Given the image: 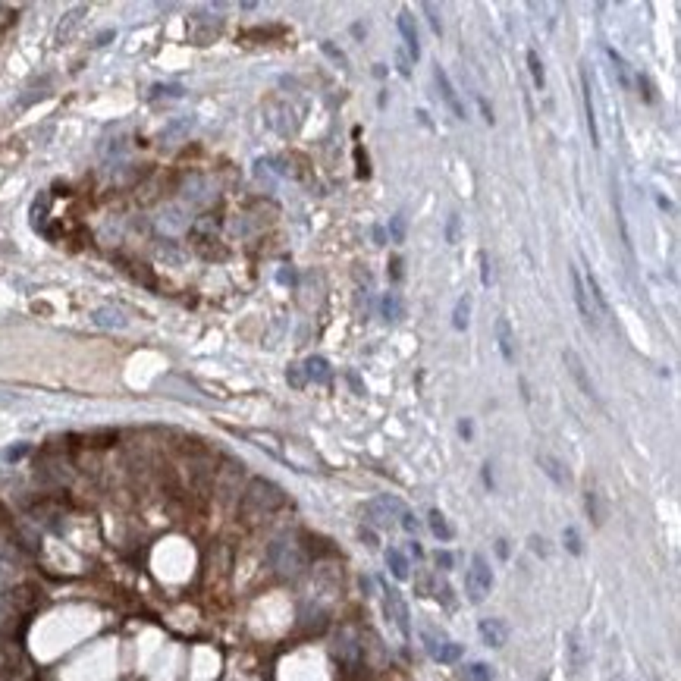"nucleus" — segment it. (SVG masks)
<instances>
[{"label":"nucleus","mask_w":681,"mask_h":681,"mask_svg":"<svg viewBox=\"0 0 681 681\" xmlns=\"http://www.w3.org/2000/svg\"><path fill=\"white\" fill-rule=\"evenodd\" d=\"M484 484L493 490V468H490V465H484Z\"/></svg>","instance_id":"de8ad7c7"},{"label":"nucleus","mask_w":681,"mask_h":681,"mask_svg":"<svg viewBox=\"0 0 681 681\" xmlns=\"http://www.w3.org/2000/svg\"><path fill=\"white\" fill-rule=\"evenodd\" d=\"M562 540H565V550H569L571 556H581L584 546H581V534H578L575 528H565V531H562Z\"/></svg>","instance_id":"2f4dec72"},{"label":"nucleus","mask_w":681,"mask_h":681,"mask_svg":"<svg viewBox=\"0 0 681 681\" xmlns=\"http://www.w3.org/2000/svg\"><path fill=\"white\" fill-rule=\"evenodd\" d=\"M478 634H480V644H487L490 650H499V647H505V641H509V625H505L503 619H480Z\"/></svg>","instance_id":"9b49d317"},{"label":"nucleus","mask_w":681,"mask_h":681,"mask_svg":"<svg viewBox=\"0 0 681 681\" xmlns=\"http://www.w3.org/2000/svg\"><path fill=\"white\" fill-rule=\"evenodd\" d=\"M286 377H289V383H292L295 389H301V387H305V371H301V364H289Z\"/></svg>","instance_id":"e433bc0d"},{"label":"nucleus","mask_w":681,"mask_h":681,"mask_svg":"<svg viewBox=\"0 0 681 681\" xmlns=\"http://www.w3.org/2000/svg\"><path fill=\"white\" fill-rule=\"evenodd\" d=\"M301 371H305V377L314 383H330V377H333V371H330V361L321 358V355H311L305 364H301Z\"/></svg>","instance_id":"dca6fc26"},{"label":"nucleus","mask_w":681,"mask_h":681,"mask_svg":"<svg viewBox=\"0 0 681 681\" xmlns=\"http://www.w3.org/2000/svg\"><path fill=\"white\" fill-rule=\"evenodd\" d=\"M459 437L465 439V443L474 437V424H471V418H462V421H459Z\"/></svg>","instance_id":"ea45409f"},{"label":"nucleus","mask_w":681,"mask_h":681,"mask_svg":"<svg viewBox=\"0 0 681 681\" xmlns=\"http://www.w3.org/2000/svg\"><path fill=\"white\" fill-rule=\"evenodd\" d=\"M587 515H590V521L600 528L603 524V518H606V512H603V503H600V493H594V490H587Z\"/></svg>","instance_id":"c85d7f7f"},{"label":"nucleus","mask_w":681,"mask_h":681,"mask_svg":"<svg viewBox=\"0 0 681 681\" xmlns=\"http://www.w3.org/2000/svg\"><path fill=\"white\" fill-rule=\"evenodd\" d=\"M361 537H364L371 546H377V537H373V531H364V528H361Z\"/></svg>","instance_id":"8fccbe9b"},{"label":"nucleus","mask_w":681,"mask_h":681,"mask_svg":"<svg viewBox=\"0 0 681 681\" xmlns=\"http://www.w3.org/2000/svg\"><path fill=\"white\" fill-rule=\"evenodd\" d=\"M452 562H455V559H452V553H446V550H439V553H437V569L449 571V569H452Z\"/></svg>","instance_id":"79ce46f5"},{"label":"nucleus","mask_w":681,"mask_h":681,"mask_svg":"<svg viewBox=\"0 0 681 681\" xmlns=\"http://www.w3.org/2000/svg\"><path fill=\"white\" fill-rule=\"evenodd\" d=\"M283 505H286V493L274 480L255 478L242 490V518H249V521H261V518L280 512Z\"/></svg>","instance_id":"f257e3e1"},{"label":"nucleus","mask_w":681,"mask_h":681,"mask_svg":"<svg viewBox=\"0 0 681 681\" xmlns=\"http://www.w3.org/2000/svg\"><path fill=\"white\" fill-rule=\"evenodd\" d=\"M496 553H499V559H509V544H505V540H499V544H496Z\"/></svg>","instance_id":"49530a36"},{"label":"nucleus","mask_w":681,"mask_h":681,"mask_svg":"<svg viewBox=\"0 0 681 681\" xmlns=\"http://www.w3.org/2000/svg\"><path fill=\"white\" fill-rule=\"evenodd\" d=\"M151 98H183V88L179 85H158V88H151Z\"/></svg>","instance_id":"f704fd0d"},{"label":"nucleus","mask_w":681,"mask_h":681,"mask_svg":"<svg viewBox=\"0 0 681 681\" xmlns=\"http://www.w3.org/2000/svg\"><path fill=\"white\" fill-rule=\"evenodd\" d=\"M245 437L255 439V446L267 449L270 455H276V459H286V455H283V449H280V439H276L274 433H267V430H245Z\"/></svg>","instance_id":"aec40b11"},{"label":"nucleus","mask_w":681,"mask_h":681,"mask_svg":"<svg viewBox=\"0 0 681 681\" xmlns=\"http://www.w3.org/2000/svg\"><path fill=\"white\" fill-rule=\"evenodd\" d=\"M468 321H471V295H462L452 311V327L462 333V330H468Z\"/></svg>","instance_id":"412c9836"},{"label":"nucleus","mask_w":681,"mask_h":681,"mask_svg":"<svg viewBox=\"0 0 681 681\" xmlns=\"http://www.w3.org/2000/svg\"><path fill=\"white\" fill-rule=\"evenodd\" d=\"M389 276H393L396 283L402 280V258H389Z\"/></svg>","instance_id":"37998d69"},{"label":"nucleus","mask_w":681,"mask_h":681,"mask_svg":"<svg viewBox=\"0 0 681 681\" xmlns=\"http://www.w3.org/2000/svg\"><path fill=\"white\" fill-rule=\"evenodd\" d=\"M396 28H399L402 41H405L408 47V57L418 60L421 57V41H418V26H414V16L408 13V10H402L399 16H396Z\"/></svg>","instance_id":"f8f14e48"},{"label":"nucleus","mask_w":681,"mask_h":681,"mask_svg":"<svg viewBox=\"0 0 681 681\" xmlns=\"http://www.w3.org/2000/svg\"><path fill=\"white\" fill-rule=\"evenodd\" d=\"M22 452H26V446H16V449H10V452H7V459H19Z\"/></svg>","instance_id":"3c124183"},{"label":"nucleus","mask_w":681,"mask_h":681,"mask_svg":"<svg viewBox=\"0 0 681 681\" xmlns=\"http://www.w3.org/2000/svg\"><path fill=\"white\" fill-rule=\"evenodd\" d=\"M380 308H383V317H387V321H399V317H402V301H399V295H396V292L383 295Z\"/></svg>","instance_id":"bb28decb"},{"label":"nucleus","mask_w":681,"mask_h":681,"mask_svg":"<svg viewBox=\"0 0 681 681\" xmlns=\"http://www.w3.org/2000/svg\"><path fill=\"white\" fill-rule=\"evenodd\" d=\"M531 550L537 553V556H550V546H546V540H544V537H537V534L531 537Z\"/></svg>","instance_id":"a19ab883"},{"label":"nucleus","mask_w":681,"mask_h":681,"mask_svg":"<svg viewBox=\"0 0 681 681\" xmlns=\"http://www.w3.org/2000/svg\"><path fill=\"white\" fill-rule=\"evenodd\" d=\"M424 13H427V22H430L433 35H443V19H439V10L433 3H424Z\"/></svg>","instance_id":"72a5a7b5"},{"label":"nucleus","mask_w":681,"mask_h":681,"mask_svg":"<svg viewBox=\"0 0 681 681\" xmlns=\"http://www.w3.org/2000/svg\"><path fill=\"white\" fill-rule=\"evenodd\" d=\"M569 276H571V292H575V305H578V314H581L584 327L596 330V327H600V317H596L594 305H590L587 286H584V280H581V274H578V267H575V264H571V267H569Z\"/></svg>","instance_id":"6e6552de"},{"label":"nucleus","mask_w":681,"mask_h":681,"mask_svg":"<svg viewBox=\"0 0 681 681\" xmlns=\"http://www.w3.org/2000/svg\"><path fill=\"white\" fill-rule=\"evenodd\" d=\"M402 512H405V505H402L396 496H377V499H371V503L364 505L367 521L377 524V528H389V524H396Z\"/></svg>","instance_id":"39448f33"},{"label":"nucleus","mask_w":681,"mask_h":681,"mask_svg":"<svg viewBox=\"0 0 681 681\" xmlns=\"http://www.w3.org/2000/svg\"><path fill=\"white\" fill-rule=\"evenodd\" d=\"M480 110H484V119H487V123L493 126V110H490V107H487V101H480Z\"/></svg>","instance_id":"09e8293b"},{"label":"nucleus","mask_w":681,"mask_h":681,"mask_svg":"<svg viewBox=\"0 0 681 681\" xmlns=\"http://www.w3.org/2000/svg\"><path fill=\"white\" fill-rule=\"evenodd\" d=\"M581 92H584V117H587V129H590V144L600 148V126H596V101H594V76L584 66L581 69Z\"/></svg>","instance_id":"1a4fd4ad"},{"label":"nucleus","mask_w":681,"mask_h":681,"mask_svg":"<svg viewBox=\"0 0 681 681\" xmlns=\"http://www.w3.org/2000/svg\"><path fill=\"white\" fill-rule=\"evenodd\" d=\"M396 69H399V76H412V57H408L405 51H396Z\"/></svg>","instance_id":"c9c22d12"},{"label":"nucleus","mask_w":681,"mask_h":681,"mask_svg":"<svg viewBox=\"0 0 681 681\" xmlns=\"http://www.w3.org/2000/svg\"><path fill=\"white\" fill-rule=\"evenodd\" d=\"M82 16H85V7H79V10H72L69 16H66L63 22H60V28H57V41H66L69 38V32H72V26H79L82 22Z\"/></svg>","instance_id":"cd10ccee"},{"label":"nucleus","mask_w":681,"mask_h":681,"mask_svg":"<svg viewBox=\"0 0 681 681\" xmlns=\"http://www.w3.org/2000/svg\"><path fill=\"white\" fill-rule=\"evenodd\" d=\"M427 524H430V534H433V537H437V540H443V544H446V540H452V537H455V531H452V524L446 521V515H443V512H439V509H430V512H427Z\"/></svg>","instance_id":"6ab92c4d"},{"label":"nucleus","mask_w":681,"mask_h":681,"mask_svg":"<svg viewBox=\"0 0 681 681\" xmlns=\"http://www.w3.org/2000/svg\"><path fill=\"white\" fill-rule=\"evenodd\" d=\"M94 323H98V327H107V330H123L126 323H129V317H126L119 308H113V305H104V308L94 311Z\"/></svg>","instance_id":"f3484780"},{"label":"nucleus","mask_w":681,"mask_h":681,"mask_svg":"<svg viewBox=\"0 0 681 681\" xmlns=\"http://www.w3.org/2000/svg\"><path fill=\"white\" fill-rule=\"evenodd\" d=\"M421 641H424L427 653H430L437 662H443V666H452V662H459L462 656H465V647L455 644V641H449L443 631L437 634L433 628H421Z\"/></svg>","instance_id":"20e7f679"},{"label":"nucleus","mask_w":681,"mask_h":681,"mask_svg":"<svg viewBox=\"0 0 681 681\" xmlns=\"http://www.w3.org/2000/svg\"><path fill=\"white\" fill-rule=\"evenodd\" d=\"M537 465L544 468V471L550 474V480H556L559 487H569V484H571V474H569V468H565L562 462L556 459V455H550V452H540V455H537Z\"/></svg>","instance_id":"4468645a"},{"label":"nucleus","mask_w":681,"mask_h":681,"mask_svg":"<svg viewBox=\"0 0 681 681\" xmlns=\"http://www.w3.org/2000/svg\"><path fill=\"white\" fill-rule=\"evenodd\" d=\"M459 239H462V220H459V214H449L446 217V242L459 245Z\"/></svg>","instance_id":"c756f323"},{"label":"nucleus","mask_w":681,"mask_h":681,"mask_svg":"<svg viewBox=\"0 0 681 681\" xmlns=\"http://www.w3.org/2000/svg\"><path fill=\"white\" fill-rule=\"evenodd\" d=\"M399 528H402V531H408V534H418L421 531V518L418 515H414V512H402V515H399Z\"/></svg>","instance_id":"473e14b6"},{"label":"nucleus","mask_w":681,"mask_h":681,"mask_svg":"<svg viewBox=\"0 0 681 681\" xmlns=\"http://www.w3.org/2000/svg\"><path fill=\"white\" fill-rule=\"evenodd\" d=\"M606 57H609V63H612V72H616V76H619V85H622L625 92H631V85H634V82H631L628 60H625L622 53L616 51V47H606Z\"/></svg>","instance_id":"a211bd4d"},{"label":"nucleus","mask_w":681,"mask_h":681,"mask_svg":"<svg viewBox=\"0 0 681 681\" xmlns=\"http://www.w3.org/2000/svg\"><path fill=\"white\" fill-rule=\"evenodd\" d=\"M528 69L534 76V85L544 88L546 85V69H544V60L537 57V51H528Z\"/></svg>","instance_id":"a878e982"},{"label":"nucleus","mask_w":681,"mask_h":681,"mask_svg":"<svg viewBox=\"0 0 681 681\" xmlns=\"http://www.w3.org/2000/svg\"><path fill=\"white\" fill-rule=\"evenodd\" d=\"M387 565H389V571H393V578H399V581H405V578H408V559L402 556V550L389 546V550H387Z\"/></svg>","instance_id":"5701e85b"},{"label":"nucleus","mask_w":681,"mask_h":681,"mask_svg":"<svg viewBox=\"0 0 681 681\" xmlns=\"http://www.w3.org/2000/svg\"><path fill=\"white\" fill-rule=\"evenodd\" d=\"M437 596L446 603V606H452V590H449V584H439V587H437Z\"/></svg>","instance_id":"c03bdc74"},{"label":"nucleus","mask_w":681,"mask_h":681,"mask_svg":"<svg viewBox=\"0 0 681 681\" xmlns=\"http://www.w3.org/2000/svg\"><path fill=\"white\" fill-rule=\"evenodd\" d=\"M113 38V32H101L98 35V41H94V44H107V41H110Z\"/></svg>","instance_id":"603ef678"},{"label":"nucleus","mask_w":681,"mask_h":681,"mask_svg":"<svg viewBox=\"0 0 681 681\" xmlns=\"http://www.w3.org/2000/svg\"><path fill=\"white\" fill-rule=\"evenodd\" d=\"M433 82H437V88H439V98H443V104L452 110V117H455V119H468L465 104H462V101H459V94H455V88H452L449 76H446V69H443V66H439V63L433 66Z\"/></svg>","instance_id":"9d476101"},{"label":"nucleus","mask_w":681,"mask_h":681,"mask_svg":"<svg viewBox=\"0 0 681 681\" xmlns=\"http://www.w3.org/2000/svg\"><path fill=\"white\" fill-rule=\"evenodd\" d=\"M584 286H587V295L594 301V311L596 314H603V317H609V301H606V292H603V286H600V280H596V274H590L587 270V276H584Z\"/></svg>","instance_id":"2eb2a0df"},{"label":"nucleus","mask_w":681,"mask_h":681,"mask_svg":"<svg viewBox=\"0 0 681 681\" xmlns=\"http://www.w3.org/2000/svg\"><path fill=\"white\" fill-rule=\"evenodd\" d=\"M480 283L484 286H490V280H493V270H490V258H487V251H480Z\"/></svg>","instance_id":"4c0bfd02"},{"label":"nucleus","mask_w":681,"mask_h":681,"mask_svg":"<svg viewBox=\"0 0 681 681\" xmlns=\"http://www.w3.org/2000/svg\"><path fill=\"white\" fill-rule=\"evenodd\" d=\"M321 51L327 53V57H333L339 66H346V63H348V60H346V53H342V51H336V47L330 44V41H321Z\"/></svg>","instance_id":"58836bf2"},{"label":"nucleus","mask_w":681,"mask_h":681,"mask_svg":"<svg viewBox=\"0 0 681 681\" xmlns=\"http://www.w3.org/2000/svg\"><path fill=\"white\" fill-rule=\"evenodd\" d=\"M569 659H571V672H581L584 669V644L578 631L569 634Z\"/></svg>","instance_id":"b1692460"},{"label":"nucleus","mask_w":681,"mask_h":681,"mask_svg":"<svg viewBox=\"0 0 681 681\" xmlns=\"http://www.w3.org/2000/svg\"><path fill=\"white\" fill-rule=\"evenodd\" d=\"M408 553H412L414 559H424V546H421L418 540H414V544H408Z\"/></svg>","instance_id":"a18cd8bd"},{"label":"nucleus","mask_w":681,"mask_h":681,"mask_svg":"<svg viewBox=\"0 0 681 681\" xmlns=\"http://www.w3.org/2000/svg\"><path fill=\"white\" fill-rule=\"evenodd\" d=\"M462 681H496V672L487 662H468L462 669Z\"/></svg>","instance_id":"4be33fe9"},{"label":"nucleus","mask_w":681,"mask_h":681,"mask_svg":"<svg viewBox=\"0 0 681 681\" xmlns=\"http://www.w3.org/2000/svg\"><path fill=\"white\" fill-rule=\"evenodd\" d=\"M267 562H270V569H274L276 575L292 578V575H299V571L305 569L308 556H305V550H301L295 540H274L270 550H267Z\"/></svg>","instance_id":"f03ea898"},{"label":"nucleus","mask_w":681,"mask_h":681,"mask_svg":"<svg viewBox=\"0 0 681 681\" xmlns=\"http://www.w3.org/2000/svg\"><path fill=\"white\" fill-rule=\"evenodd\" d=\"M493 590V569L487 562L484 553H474L471 556V569L465 575V594L471 603H484Z\"/></svg>","instance_id":"7ed1b4c3"},{"label":"nucleus","mask_w":681,"mask_h":681,"mask_svg":"<svg viewBox=\"0 0 681 681\" xmlns=\"http://www.w3.org/2000/svg\"><path fill=\"white\" fill-rule=\"evenodd\" d=\"M562 361H565V371L571 373V380L578 383V389H581V393L587 396L590 402H596V405H600V393H596L594 380H590V373H587V367H584L581 355H578L575 348H565V352H562Z\"/></svg>","instance_id":"0eeeda50"},{"label":"nucleus","mask_w":681,"mask_h":681,"mask_svg":"<svg viewBox=\"0 0 681 681\" xmlns=\"http://www.w3.org/2000/svg\"><path fill=\"white\" fill-rule=\"evenodd\" d=\"M383 609H387V619H393V625L402 631V637H412V616H408V603L402 600V594L396 587H383Z\"/></svg>","instance_id":"423d86ee"},{"label":"nucleus","mask_w":681,"mask_h":681,"mask_svg":"<svg viewBox=\"0 0 681 681\" xmlns=\"http://www.w3.org/2000/svg\"><path fill=\"white\" fill-rule=\"evenodd\" d=\"M44 214H47V195L41 192V195L35 198V204H32V223H35V230H44Z\"/></svg>","instance_id":"7c9ffc66"},{"label":"nucleus","mask_w":681,"mask_h":681,"mask_svg":"<svg viewBox=\"0 0 681 681\" xmlns=\"http://www.w3.org/2000/svg\"><path fill=\"white\" fill-rule=\"evenodd\" d=\"M405 236H408V220H405V217H402V214L389 217V242L402 245V242H405Z\"/></svg>","instance_id":"393cba45"},{"label":"nucleus","mask_w":681,"mask_h":681,"mask_svg":"<svg viewBox=\"0 0 681 681\" xmlns=\"http://www.w3.org/2000/svg\"><path fill=\"white\" fill-rule=\"evenodd\" d=\"M496 342H499V355L503 361H515V333H512L509 317H496Z\"/></svg>","instance_id":"ddd939ff"}]
</instances>
